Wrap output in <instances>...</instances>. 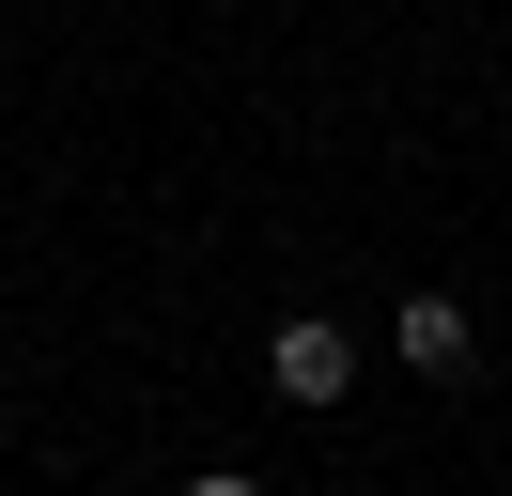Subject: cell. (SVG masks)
<instances>
[{"label": "cell", "mask_w": 512, "mask_h": 496, "mask_svg": "<svg viewBox=\"0 0 512 496\" xmlns=\"http://www.w3.org/2000/svg\"><path fill=\"white\" fill-rule=\"evenodd\" d=\"M187 496H264V481H233V465H202V481H187Z\"/></svg>", "instance_id": "cell-3"}, {"label": "cell", "mask_w": 512, "mask_h": 496, "mask_svg": "<svg viewBox=\"0 0 512 496\" xmlns=\"http://www.w3.org/2000/svg\"><path fill=\"white\" fill-rule=\"evenodd\" d=\"M388 341H404V372H419V388H450V372L481 357V326H466V295H435V279H419V295L388 310Z\"/></svg>", "instance_id": "cell-2"}, {"label": "cell", "mask_w": 512, "mask_h": 496, "mask_svg": "<svg viewBox=\"0 0 512 496\" xmlns=\"http://www.w3.org/2000/svg\"><path fill=\"white\" fill-rule=\"evenodd\" d=\"M264 372H280V403H357V341L326 326V310H295V326L264 341Z\"/></svg>", "instance_id": "cell-1"}]
</instances>
